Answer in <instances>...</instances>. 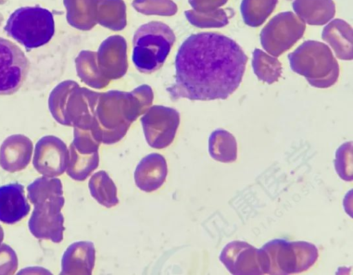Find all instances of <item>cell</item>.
I'll return each instance as SVG.
<instances>
[{
	"instance_id": "cell-10",
	"label": "cell",
	"mask_w": 353,
	"mask_h": 275,
	"mask_svg": "<svg viewBox=\"0 0 353 275\" xmlns=\"http://www.w3.org/2000/svg\"><path fill=\"white\" fill-rule=\"evenodd\" d=\"M68 159L69 150L65 143L55 136L46 135L35 145L32 165L43 176L56 177L66 171Z\"/></svg>"
},
{
	"instance_id": "cell-15",
	"label": "cell",
	"mask_w": 353,
	"mask_h": 275,
	"mask_svg": "<svg viewBox=\"0 0 353 275\" xmlns=\"http://www.w3.org/2000/svg\"><path fill=\"white\" fill-rule=\"evenodd\" d=\"M95 263L92 242L81 241L70 245L61 258V275H90Z\"/></svg>"
},
{
	"instance_id": "cell-16",
	"label": "cell",
	"mask_w": 353,
	"mask_h": 275,
	"mask_svg": "<svg viewBox=\"0 0 353 275\" xmlns=\"http://www.w3.org/2000/svg\"><path fill=\"white\" fill-rule=\"evenodd\" d=\"M322 39L331 46L339 59H352V28L346 21L341 19L332 20L324 27Z\"/></svg>"
},
{
	"instance_id": "cell-12",
	"label": "cell",
	"mask_w": 353,
	"mask_h": 275,
	"mask_svg": "<svg viewBox=\"0 0 353 275\" xmlns=\"http://www.w3.org/2000/svg\"><path fill=\"white\" fill-rule=\"evenodd\" d=\"M32 151L33 144L28 136L10 135L0 147V166L8 172L21 171L30 163Z\"/></svg>"
},
{
	"instance_id": "cell-26",
	"label": "cell",
	"mask_w": 353,
	"mask_h": 275,
	"mask_svg": "<svg viewBox=\"0 0 353 275\" xmlns=\"http://www.w3.org/2000/svg\"><path fill=\"white\" fill-rule=\"evenodd\" d=\"M334 167L339 176L346 181L353 179L352 141L341 145L336 151Z\"/></svg>"
},
{
	"instance_id": "cell-5",
	"label": "cell",
	"mask_w": 353,
	"mask_h": 275,
	"mask_svg": "<svg viewBox=\"0 0 353 275\" xmlns=\"http://www.w3.org/2000/svg\"><path fill=\"white\" fill-rule=\"evenodd\" d=\"M268 274L285 275L305 272L317 261V247L307 241L273 239L263 245Z\"/></svg>"
},
{
	"instance_id": "cell-28",
	"label": "cell",
	"mask_w": 353,
	"mask_h": 275,
	"mask_svg": "<svg viewBox=\"0 0 353 275\" xmlns=\"http://www.w3.org/2000/svg\"><path fill=\"white\" fill-rule=\"evenodd\" d=\"M18 267L15 251L8 245L0 244V275H12Z\"/></svg>"
},
{
	"instance_id": "cell-30",
	"label": "cell",
	"mask_w": 353,
	"mask_h": 275,
	"mask_svg": "<svg viewBox=\"0 0 353 275\" xmlns=\"http://www.w3.org/2000/svg\"><path fill=\"white\" fill-rule=\"evenodd\" d=\"M3 237H4V232H3V228L1 227V226L0 225V244L2 243L3 240Z\"/></svg>"
},
{
	"instance_id": "cell-23",
	"label": "cell",
	"mask_w": 353,
	"mask_h": 275,
	"mask_svg": "<svg viewBox=\"0 0 353 275\" xmlns=\"http://www.w3.org/2000/svg\"><path fill=\"white\" fill-rule=\"evenodd\" d=\"M75 86L72 81H63L51 91L48 98V108L52 117L60 124L63 123V112L68 97Z\"/></svg>"
},
{
	"instance_id": "cell-20",
	"label": "cell",
	"mask_w": 353,
	"mask_h": 275,
	"mask_svg": "<svg viewBox=\"0 0 353 275\" xmlns=\"http://www.w3.org/2000/svg\"><path fill=\"white\" fill-rule=\"evenodd\" d=\"M67 174L73 180L83 181L95 170L99 163V152L92 154L80 153L71 145L69 147Z\"/></svg>"
},
{
	"instance_id": "cell-2",
	"label": "cell",
	"mask_w": 353,
	"mask_h": 275,
	"mask_svg": "<svg viewBox=\"0 0 353 275\" xmlns=\"http://www.w3.org/2000/svg\"><path fill=\"white\" fill-rule=\"evenodd\" d=\"M292 71L303 76L313 87L327 88L338 80L339 66L326 44L309 40L288 56Z\"/></svg>"
},
{
	"instance_id": "cell-19",
	"label": "cell",
	"mask_w": 353,
	"mask_h": 275,
	"mask_svg": "<svg viewBox=\"0 0 353 275\" xmlns=\"http://www.w3.org/2000/svg\"><path fill=\"white\" fill-rule=\"evenodd\" d=\"M88 187L91 196L105 207H112L119 202L117 186L104 170H100L92 175Z\"/></svg>"
},
{
	"instance_id": "cell-24",
	"label": "cell",
	"mask_w": 353,
	"mask_h": 275,
	"mask_svg": "<svg viewBox=\"0 0 353 275\" xmlns=\"http://www.w3.org/2000/svg\"><path fill=\"white\" fill-rule=\"evenodd\" d=\"M67 20L72 26L79 27L88 15L97 9L98 0H63Z\"/></svg>"
},
{
	"instance_id": "cell-6",
	"label": "cell",
	"mask_w": 353,
	"mask_h": 275,
	"mask_svg": "<svg viewBox=\"0 0 353 275\" xmlns=\"http://www.w3.org/2000/svg\"><path fill=\"white\" fill-rule=\"evenodd\" d=\"M305 30V23L292 12H280L262 29L261 43L266 52L276 57L293 46Z\"/></svg>"
},
{
	"instance_id": "cell-29",
	"label": "cell",
	"mask_w": 353,
	"mask_h": 275,
	"mask_svg": "<svg viewBox=\"0 0 353 275\" xmlns=\"http://www.w3.org/2000/svg\"><path fill=\"white\" fill-rule=\"evenodd\" d=\"M228 0H189L192 7L200 12H208L225 5Z\"/></svg>"
},
{
	"instance_id": "cell-17",
	"label": "cell",
	"mask_w": 353,
	"mask_h": 275,
	"mask_svg": "<svg viewBox=\"0 0 353 275\" xmlns=\"http://www.w3.org/2000/svg\"><path fill=\"white\" fill-rule=\"evenodd\" d=\"M292 8L304 23L313 26L327 23L336 12L332 0H294Z\"/></svg>"
},
{
	"instance_id": "cell-7",
	"label": "cell",
	"mask_w": 353,
	"mask_h": 275,
	"mask_svg": "<svg viewBox=\"0 0 353 275\" xmlns=\"http://www.w3.org/2000/svg\"><path fill=\"white\" fill-rule=\"evenodd\" d=\"M29 69V60L22 50L0 37V95L17 92L26 81Z\"/></svg>"
},
{
	"instance_id": "cell-3",
	"label": "cell",
	"mask_w": 353,
	"mask_h": 275,
	"mask_svg": "<svg viewBox=\"0 0 353 275\" xmlns=\"http://www.w3.org/2000/svg\"><path fill=\"white\" fill-rule=\"evenodd\" d=\"M175 41L173 30L161 21L140 26L132 41V60L141 72L150 74L164 63Z\"/></svg>"
},
{
	"instance_id": "cell-8",
	"label": "cell",
	"mask_w": 353,
	"mask_h": 275,
	"mask_svg": "<svg viewBox=\"0 0 353 275\" xmlns=\"http://www.w3.org/2000/svg\"><path fill=\"white\" fill-rule=\"evenodd\" d=\"M64 198L43 200L34 203L28 221L30 233L37 238L61 243L63 238L64 218L61 212Z\"/></svg>"
},
{
	"instance_id": "cell-18",
	"label": "cell",
	"mask_w": 353,
	"mask_h": 275,
	"mask_svg": "<svg viewBox=\"0 0 353 275\" xmlns=\"http://www.w3.org/2000/svg\"><path fill=\"white\" fill-rule=\"evenodd\" d=\"M210 156L221 163H232L237 158V143L228 131L217 129L212 132L208 140Z\"/></svg>"
},
{
	"instance_id": "cell-1",
	"label": "cell",
	"mask_w": 353,
	"mask_h": 275,
	"mask_svg": "<svg viewBox=\"0 0 353 275\" xmlns=\"http://www.w3.org/2000/svg\"><path fill=\"white\" fill-rule=\"evenodd\" d=\"M248 57L232 39L215 32L187 37L175 57V79L168 90L173 99H225L239 86Z\"/></svg>"
},
{
	"instance_id": "cell-13",
	"label": "cell",
	"mask_w": 353,
	"mask_h": 275,
	"mask_svg": "<svg viewBox=\"0 0 353 275\" xmlns=\"http://www.w3.org/2000/svg\"><path fill=\"white\" fill-rule=\"evenodd\" d=\"M167 174L165 159L160 154L151 153L139 161L134 172V179L141 190L152 192L161 187Z\"/></svg>"
},
{
	"instance_id": "cell-9",
	"label": "cell",
	"mask_w": 353,
	"mask_h": 275,
	"mask_svg": "<svg viewBox=\"0 0 353 275\" xmlns=\"http://www.w3.org/2000/svg\"><path fill=\"white\" fill-rule=\"evenodd\" d=\"M219 260L232 274H267L263 250L245 241H233L228 243L221 251Z\"/></svg>"
},
{
	"instance_id": "cell-22",
	"label": "cell",
	"mask_w": 353,
	"mask_h": 275,
	"mask_svg": "<svg viewBox=\"0 0 353 275\" xmlns=\"http://www.w3.org/2000/svg\"><path fill=\"white\" fill-rule=\"evenodd\" d=\"M278 0H242L240 10L243 21L251 27L263 24L272 14Z\"/></svg>"
},
{
	"instance_id": "cell-31",
	"label": "cell",
	"mask_w": 353,
	"mask_h": 275,
	"mask_svg": "<svg viewBox=\"0 0 353 275\" xmlns=\"http://www.w3.org/2000/svg\"><path fill=\"white\" fill-rule=\"evenodd\" d=\"M289 1H290V0H289Z\"/></svg>"
},
{
	"instance_id": "cell-27",
	"label": "cell",
	"mask_w": 353,
	"mask_h": 275,
	"mask_svg": "<svg viewBox=\"0 0 353 275\" xmlns=\"http://www.w3.org/2000/svg\"><path fill=\"white\" fill-rule=\"evenodd\" d=\"M134 7L142 12L168 14L176 10L175 4L170 0H135Z\"/></svg>"
},
{
	"instance_id": "cell-11",
	"label": "cell",
	"mask_w": 353,
	"mask_h": 275,
	"mask_svg": "<svg viewBox=\"0 0 353 275\" xmlns=\"http://www.w3.org/2000/svg\"><path fill=\"white\" fill-rule=\"evenodd\" d=\"M145 140L155 149H163L170 145L174 140L179 119L173 112H152L142 119Z\"/></svg>"
},
{
	"instance_id": "cell-14",
	"label": "cell",
	"mask_w": 353,
	"mask_h": 275,
	"mask_svg": "<svg viewBox=\"0 0 353 275\" xmlns=\"http://www.w3.org/2000/svg\"><path fill=\"white\" fill-rule=\"evenodd\" d=\"M30 210L23 185L12 183L0 186L1 222L14 224L25 218Z\"/></svg>"
},
{
	"instance_id": "cell-4",
	"label": "cell",
	"mask_w": 353,
	"mask_h": 275,
	"mask_svg": "<svg viewBox=\"0 0 353 275\" xmlns=\"http://www.w3.org/2000/svg\"><path fill=\"white\" fill-rule=\"evenodd\" d=\"M6 34L27 50L50 42L55 32L52 13L40 6H26L15 10L3 28Z\"/></svg>"
},
{
	"instance_id": "cell-21",
	"label": "cell",
	"mask_w": 353,
	"mask_h": 275,
	"mask_svg": "<svg viewBox=\"0 0 353 275\" xmlns=\"http://www.w3.org/2000/svg\"><path fill=\"white\" fill-rule=\"evenodd\" d=\"M252 65L257 78L268 84L277 81L282 73L280 61L260 49L254 50Z\"/></svg>"
},
{
	"instance_id": "cell-25",
	"label": "cell",
	"mask_w": 353,
	"mask_h": 275,
	"mask_svg": "<svg viewBox=\"0 0 353 275\" xmlns=\"http://www.w3.org/2000/svg\"><path fill=\"white\" fill-rule=\"evenodd\" d=\"M187 14L193 23L202 28H221L229 23L228 13L221 8L208 12L190 10Z\"/></svg>"
}]
</instances>
